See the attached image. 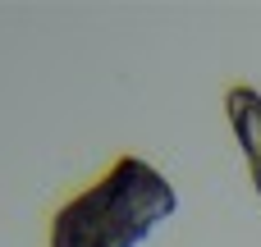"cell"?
<instances>
[{"label": "cell", "mask_w": 261, "mask_h": 247, "mask_svg": "<svg viewBox=\"0 0 261 247\" xmlns=\"http://www.w3.org/2000/svg\"><path fill=\"white\" fill-rule=\"evenodd\" d=\"M179 206L170 179L142 156L110 165L101 183L64 202L50 220V247H138Z\"/></svg>", "instance_id": "6da1fadb"}, {"label": "cell", "mask_w": 261, "mask_h": 247, "mask_svg": "<svg viewBox=\"0 0 261 247\" xmlns=\"http://www.w3.org/2000/svg\"><path fill=\"white\" fill-rule=\"evenodd\" d=\"M225 110H229V124H234V138L252 165V183L261 193V92L252 87H229L225 96Z\"/></svg>", "instance_id": "7a4b0ae2"}]
</instances>
